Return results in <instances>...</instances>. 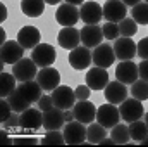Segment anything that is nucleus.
Segmentation results:
<instances>
[{
    "mask_svg": "<svg viewBox=\"0 0 148 147\" xmlns=\"http://www.w3.org/2000/svg\"><path fill=\"white\" fill-rule=\"evenodd\" d=\"M64 139H66V144L69 146H81L84 144L86 140V128H84V123L73 119L69 123L64 125Z\"/></svg>",
    "mask_w": 148,
    "mask_h": 147,
    "instance_id": "nucleus-1",
    "label": "nucleus"
},
{
    "mask_svg": "<svg viewBox=\"0 0 148 147\" xmlns=\"http://www.w3.org/2000/svg\"><path fill=\"white\" fill-rule=\"evenodd\" d=\"M12 74L17 78L19 83L23 81H29V80H35L38 76V66L33 59H26L23 57L21 61H17L14 66H12Z\"/></svg>",
    "mask_w": 148,
    "mask_h": 147,
    "instance_id": "nucleus-2",
    "label": "nucleus"
},
{
    "mask_svg": "<svg viewBox=\"0 0 148 147\" xmlns=\"http://www.w3.org/2000/svg\"><path fill=\"white\" fill-rule=\"evenodd\" d=\"M55 57H57V52L48 43H38L36 47L33 49V52H31V59L36 62L38 68H48V66H52L55 62Z\"/></svg>",
    "mask_w": 148,
    "mask_h": 147,
    "instance_id": "nucleus-3",
    "label": "nucleus"
},
{
    "mask_svg": "<svg viewBox=\"0 0 148 147\" xmlns=\"http://www.w3.org/2000/svg\"><path fill=\"white\" fill-rule=\"evenodd\" d=\"M97 121L100 125H103L107 130L114 128L119 121H121V111L115 104H103L97 109Z\"/></svg>",
    "mask_w": 148,
    "mask_h": 147,
    "instance_id": "nucleus-4",
    "label": "nucleus"
},
{
    "mask_svg": "<svg viewBox=\"0 0 148 147\" xmlns=\"http://www.w3.org/2000/svg\"><path fill=\"white\" fill-rule=\"evenodd\" d=\"M121 118L124 119V121H127V123H133V121H138V119H141L143 118V104H141V101H138V99H126L124 102H121Z\"/></svg>",
    "mask_w": 148,
    "mask_h": 147,
    "instance_id": "nucleus-5",
    "label": "nucleus"
},
{
    "mask_svg": "<svg viewBox=\"0 0 148 147\" xmlns=\"http://www.w3.org/2000/svg\"><path fill=\"white\" fill-rule=\"evenodd\" d=\"M55 19L60 26L64 28H69V26H74L81 17H79V9L77 5H73V3H60L57 12H55Z\"/></svg>",
    "mask_w": 148,
    "mask_h": 147,
    "instance_id": "nucleus-6",
    "label": "nucleus"
},
{
    "mask_svg": "<svg viewBox=\"0 0 148 147\" xmlns=\"http://www.w3.org/2000/svg\"><path fill=\"white\" fill-rule=\"evenodd\" d=\"M52 101H53V106L59 107V109H62V111L73 109V106L76 104L74 90L71 87H62V85H59V87L52 92Z\"/></svg>",
    "mask_w": 148,
    "mask_h": 147,
    "instance_id": "nucleus-7",
    "label": "nucleus"
},
{
    "mask_svg": "<svg viewBox=\"0 0 148 147\" xmlns=\"http://www.w3.org/2000/svg\"><path fill=\"white\" fill-rule=\"evenodd\" d=\"M0 55H2V61L5 62V64H16L17 61H21L23 59V55H24V49H23V45L16 40H7L5 43H2V49H0Z\"/></svg>",
    "mask_w": 148,
    "mask_h": 147,
    "instance_id": "nucleus-8",
    "label": "nucleus"
},
{
    "mask_svg": "<svg viewBox=\"0 0 148 147\" xmlns=\"http://www.w3.org/2000/svg\"><path fill=\"white\" fill-rule=\"evenodd\" d=\"M91 62H93V54L84 45L83 47H76V49H73L69 52V64L73 66L74 69H77V71L90 68Z\"/></svg>",
    "mask_w": 148,
    "mask_h": 147,
    "instance_id": "nucleus-9",
    "label": "nucleus"
},
{
    "mask_svg": "<svg viewBox=\"0 0 148 147\" xmlns=\"http://www.w3.org/2000/svg\"><path fill=\"white\" fill-rule=\"evenodd\" d=\"M79 33H81V43L88 49H93L103 43V31H102V26L98 24H86L84 28L79 30Z\"/></svg>",
    "mask_w": 148,
    "mask_h": 147,
    "instance_id": "nucleus-10",
    "label": "nucleus"
},
{
    "mask_svg": "<svg viewBox=\"0 0 148 147\" xmlns=\"http://www.w3.org/2000/svg\"><path fill=\"white\" fill-rule=\"evenodd\" d=\"M115 52H114V47H110L109 43H100L98 47H95L93 50V64L98 66V68H110L115 61Z\"/></svg>",
    "mask_w": 148,
    "mask_h": 147,
    "instance_id": "nucleus-11",
    "label": "nucleus"
},
{
    "mask_svg": "<svg viewBox=\"0 0 148 147\" xmlns=\"http://www.w3.org/2000/svg\"><path fill=\"white\" fill-rule=\"evenodd\" d=\"M79 17L86 24H98L103 17V7L97 2H84L79 9Z\"/></svg>",
    "mask_w": 148,
    "mask_h": 147,
    "instance_id": "nucleus-12",
    "label": "nucleus"
},
{
    "mask_svg": "<svg viewBox=\"0 0 148 147\" xmlns=\"http://www.w3.org/2000/svg\"><path fill=\"white\" fill-rule=\"evenodd\" d=\"M73 112L74 119H77L84 125H90L97 119V107L90 101H77V104L73 106Z\"/></svg>",
    "mask_w": 148,
    "mask_h": 147,
    "instance_id": "nucleus-13",
    "label": "nucleus"
},
{
    "mask_svg": "<svg viewBox=\"0 0 148 147\" xmlns=\"http://www.w3.org/2000/svg\"><path fill=\"white\" fill-rule=\"evenodd\" d=\"M103 95L107 99V102L110 104H121L127 99V88H126V83H121L119 80L115 81H109L107 87L103 88Z\"/></svg>",
    "mask_w": 148,
    "mask_h": 147,
    "instance_id": "nucleus-14",
    "label": "nucleus"
},
{
    "mask_svg": "<svg viewBox=\"0 0 148 147\" xmlns=\"http://www.w3.org/2000/svg\"><path fill=\"white\" fill-rule=\"evenodd\" d=\"M36 81L40 83V87H41L45 92H53V90L59 87V83H60V73H59L57 69H53L52 66L41 68V69L38 71Z\"/></svg>",
    "mask_w": 148,
    "mask_h": 147,
    "instance_id": "nucleus-15",
    "label": "nucleus"
},
{
    "mask_svg": "<svg viewBox=\"0 0 148 147\" xmlns=\"http://www.w3.org/2000/svg\"><path fill=\"white\" fill-rule=\"evenodd\" d=\"M126 3L122 0H107L103 5V17L110 23H121L126 17Z\"/></svg>",
    "mask_w": 148,
    "mask_h": 147,
    "instance_id": "nucleus-16",
    "label": "nucleus"
},
{
    "mask_svg": "<svg viewBox=\"0 0 148 147\" xmlns=\"http://www.w3.org/2000/svg\"><path fill=\"white\" fill-rule=\"evenodd\" d=\"M19 126L24 130H38L40 126H43V111L33 109V107L23 111L19 116Z\"/></svg>",
    "mask_w": 148,
    "mask_h": 147,
    "instance_id": "nucleus-17",
    "label": "nucleus"
},
{
    "mask_svg": "<svg viewBox=\"0 0 148 147\" xmlns=\"http://www.w3.org/2000/svg\"><path fill=\"white\" fill-rule=\"evenodd\" d=\"M66 125V118H64V111L52 106L50 109L43 111V128L48 130H60Z\"/></svg>",
    "mask_w": 148,
    "mask_h": 147,
    "instance_id": "nucleus-18",
    "label": "nucleus"
},
{
    "mask_svg": "<svg viewBox=\"0 0 148 147\" xmlns=\"http://www.w3.org/2000/svg\"><path fill=\"white\" fill-rule=\"evenodd\" d=\"M114 52L119 61H131L136 55V43L127 37H121L114 43Z\"/></svg>",
    "mask_w": 148,
    "mask_h": 147,
    "instance_id": "nucleus-19",
    "label": "nucleus"
},
{
    "mask_svg": "<svg viewBox=\"0 0 148 147\" xmlns=\"http://www.w3.org/2000/svg\"><path fill=\"white\" fill-rule=\"evenodd\" d=\"M115 78L121 83H134L140 74H138V64H134L133 61H121L119 66L115 68Z\"/></svg>",
    "mask_w": 148,
    "mask_h": 147,
    "instance_id": "nucleus-20",
    "label": "nucleus"
},
{
    "mask_svg": "<svg viewBox=\"0 0 148 147\" xmlns=\"http://www.w3.org/2000/svg\"><path fill=\"white\" fill-rule=\"evenodd\" d=\"M109 83V73L105 68H91L88 73H86V85L91 88V90H103Z\"/></svg>",
    "mask_w": 148,
    "mask_h": 147,
    "instance_id": "nucleus-21",
    "label": "nucleus"
},
{
    "mask_svg": "<svg viewBox=\"0 0 148 147\" xmlns=\"http://www.w3.org/2000/svg\"><path fill=\"white\" fill-rule=\"evenodd\" d=\"M41 40V33L35 26H23L17 33V42L23 45V49H35Z\"/></svg>",
    "mask_w": 148,
    "mask_h": 147,
    "instance_id": "nucleus-22",
    "label": "nucleus"
},
{
    "mask_svg": "<svg viewBox=\"0 0 148 147\" xmlns=\"http://www.w3.org/2000/svg\"><path fill=\"white\" fill-rule=\"evenodd\" d=\"M57 42L62 49H67V50H73L76 47H79V42H81V33L79 30H76L73 26L69 28H62L57 35Z\"/></svg>",
    "mask_w": 148,
    "mask_h": 147,
    "instance_id": "nucleus-23",
    "label": "nucleus"
},
{
    "mask_svg": "<svg viewBox=\"0 0 148 147\" xmlns=\"http://www.w3.org/2000/svg\"><path fill=\"white\" fill-rule=\"evenodd\" d=\"M17 90H21V94L31 102V104H35L40 101V97H41V87H40V83L35 81V80H29V81H23V83H19L17 85Z\"/></svg>",
    "mask_w": 148,
    "mask_h": 147,
    "instance_id": "nucleus-24",
    "label": "nucleus"
},
{
    "mask_svg": "<svg viewBox=\"0 0 148 147\" xmlns=\"http://www.w3.org/2000/svg\"><path fill=\"white\" fill-rule=\"evenodd\" d=\"M21 10L28 17H40L45 10V0H21Z\"/></svg>",
    "mask_w": 148,
    "mask_h": 147,
    "instance_id": "nucleus-25",
    "label": "nucleus"
},
{
    "mask_svg": "<svg viewBox=\"0 0 148 147\" xmlns=\"http://www.w3.org/2000/svg\"><path fill=\"white\" fill-rule=\"evenodd\" d=\"M107 137V128L103 125L97 123H90V126L86 128V140L88 144H100L103 139Z\"/></svg>",
    "mask_w": 148,
    "mask_h": 147,
    "instance_id": "nucleus-26",
    "label": "nucleus"
},
{
    "mask_svg": "<svg viewBox=\"0 0 148 147\" xmlns=\"http://www.w3.org/2000/svg\"><path fill=\"white\" fill-rule=\"evenodd\" d=\"M16 88H17V78L14 74L2 71V74H0V97L7 99Z\"/></svg>",
    "mask_w": 148,
    "mask_h": 147,
    "instance_id": "nucleus-27",
    "label": "nucleus"
},
{
    "mask_svg": "<svg viewBox=\"0 0 148 147\" xmlns=\"http://www.w3.org/2000/svg\"><path fill=\"white\" fill-rule=\"evenodd\" d=\"M7 99H9V102H10L12 109L16 111V112H23V111H26L28 107H31V102H29V101L21 94V90H17V88H16V90L7 97Z\"/></svg>",
    "mask_w": 148,
    "mask_h": 147,
    "instance_id": "nucleus-28",
    "label": "nucleus"
},
{
    "mask_svg": "<svg viewBox=\"0 0 148 147\" xmlns=\"http://www.w3.org/2000/svg\"><path fill=\"white\" fill-rule=\"evenodd\" d=\"M110 137L114 139V142H115L117 146H126V144H129V140H131L129 126H126V125H119V123H117V125L112 128Z\"/></svg>",
    "mask_w": 148,
    "mask_h": 147,
    "instance_id": "nucleus-29",
    "label": "nucleus"
},
{
    "mask_svg": "<svg viewBox=\"0 0 148 147\" xmlns=\"http://www.w3.org/2000/svg\"><path fill=\"white\" fill-rule=\"evenodd\" d=\"M129 135H131V139L134 140V142H141L145 137L148 135V126L145 121H133L131 125H129Z\"/></svg>",
    "mask_w": 148,
    "mask_h": 147,
    "instance_id": "nucleus-30",
    "label": "nucleus"
},
{
    "mask_svg": "<svg viewBox=\"0 0 148 147\" xmlns=\"http://www.w3.org/2000/svg\"><path fill=\"white\" fill-rule=\"evenodd\" d=\"M131 17L138 23V24H148V3L147 2H140L131 9Z\"/></svg>",
    "mask_w": 148,
    "mask_h": 147,
    "instance_id": "nucleus-31",
    "label": "nucleus"
},
{
    "mask_svg": "<svg viewBox=\"0 0 148 147\" xmlns=\"http://www.w3.org/2000/svg\"><path fill=\"white\" fill-rule=\"evenodd\" d=\"M119 33L121 37H134L138 33V23L133 19V17H124L121 23H119Z\"/></svg>",
    "mask_w": 148,
    "mask_h": 147,
    "instance_id": "nucleus-32",
    "label": "nucleus"
},
{
    "mask_svg": "<svg viewBox=\"0 0 148 147\" xmlns=\"http://www.w3.org/2000/svg\"><path fill=\"white\" fill-rule=\"evenodd\" d=\"M131 95L138 101H147L148 99V81L147 80H136L133 85H131Z\"/></svg>",
    "mask_w": 148,
    "mask_h": 147,
    "instance_id": "nucleus-33",
    "label": "nucleus"
},
{
    "mask_svg": "<svg viewBox=\"0 0 148 147\" xmlns=\"http://www.w3.org/2000/svg\"><path fill=\"white\" fill-rule=\"evenodd\" d=\"M64 144H66L64 133H60L59 130H48L41 139V146H64Z\"/></svg>",
    "mask_w": 148,
    "mask_h": 147,
    "instance_id": "nucleus-34",
    "label": "nucleus"
},
{
    "mask_svg": "<svg viewBox=\"0 0 148 147\" xmlns=\"http://www.w3.org/2000/svg\"><path fill=\"white\" fill-rule=\"evenodd\" d=\"M102 31H103V38L105 40H117L119 38V23H110L107 21L103 26H102Z\"/></svg>",
    "mask_w": 148,
    "mask_h": 147,
    "instance_id": "nucleus-35",
    "label": "nucleus"
},
{
    "mask_svg": "<svg viewBox=\"0 0 148 147\" xmlns=\"http://www.w3.org/2000/svg\"><path fill=\"white\" fill-rule=\"evenodd\" d=\"M12 112H14V109H12L9 99H2V102H0V123H3Z\"/></svg>",
    "mask_w": 148,
    "mask_h": 147,
    "instance_id": "nucleus-36",
    "label": "nucleus"
},
{
    "mask_svg": "<svg viewBox=\"0 0 148 147\" xmlns=\"http://www.w3.org/2000/svg\"><path fill=\"white\" fill-rule=\"evenodd\" d=\"M90 94H91V88H90L88 85H79V87H76V88H74L76 101H88Z\"/></svg>",
    "mask_w": 148,
    "mask_h": 147,
    "instance_id": "nucleus-37",
    "label": "nucleus"
},
{
    "mask_svg": "<svg viewBox=\"0 0 148 147\" xmlns=\"http://www.w3.org/2000/svg\"><path fill=\"white\" fill-rule=\"evenodd\" d=\"M136 55L141 59H148V37L141 38L136 45Z\"/></svg>",
    "mask_w": 148,
    "mask_h": 147,
    "instance_id": "nucleus-38",
    "label": "nucleus"
},
{
    "mask_svg": "<svg viewBox=\"0 0 148 147\" xmlns=\"http://www.w3.org/2000/svg\"><path fill=\"white\" fill-rule=\"evenodd\" d=\"M19 116H21V112H16V111H14L7 119L2 123V126H3L5 130H7V128H12V126H19Z\"/></svg>",
    "mask_w": 148,
    "mask_h": 147,
    "instance_id": "nucleus-39",
    "label": "nucleus"
},
{
    "mask_svg": "<svg viewBox=\"0 0 148 147\" xmlns=\"http://www.w3.org/2000/svg\"><path fill=\"white\" fill-rule=\"evenodd\" d=\"M12 144L14 146H35V144H38V140L35 137H16L12 140Z\"/></svg>",
    "mask_w": 148,
    "mask_h": 147,
    "instance_id": "nucleus-40",
    "label": "nucleus"
},
{
    "mask_svg": "<svg viewBox=\"0 0 148 147\" xmlns=\"http://www.w3.org/2000/svg\"><path fill=\"white\" fill-rule=\"evenodd\" d=\"M53 106V101H52V95H41L40 101H38V109L47 111Z\"/></svg>",
    "mask_w": 148,
    "mask_h": 147,
    "instance_id": "nucleus-41",
    "label": "nucleus"
},
{
    "mask_svg": "<svg viewBox=\"0 0 148 147\" xmlns=\"http://www.w3.org/2000/svg\"><path fill=\"white\" fill-rule=\"evenodd\" d=\"M138 74H140L141 80H147L148 81V59H143L138 64Z\"/></svg>",
    "mask_w": 148,
    "mask_h": 147,
    "instance_id": "nucleus-42",
    "label": "nucleus"
},
{
    "mask_svg": "<svg viewBox=\"0 0 148 147\" xmlns=\"http://www.w3.org/2000/svg\"><path fill=\"white\" fill-rule=\"evenodd\" d=\"M5 19H7V7L3 3H0V21L3 23Z\"/></svg>",
    "mask_w": 148,
    "mask_h": 147,
    "instance_id": "nucleus-43",
    "label": "nucleus"
},
{
    "mask_svg": "<svg viewBox=\"0 0 148 147\" xmlns=\"http://www.w3.org/2000/svg\"><path fill=\"white\" fill-rule=\"evenodd\" d=\"M64 118H66V123L73 121V119H74V112H73V109H71V111H69V109L64 111Z\"/></svg>",
    "mask_w": 148,
    "mask_h": 147,
    "instance_id": "nucleus-44",
    "label": "nucleus"
},
{
    "mask_svg": "<svg viewBox=\"0 0 148 147\" xmlns=\"http://www.w3.org/2000/svg\"><path fill=\"white\" fill-rule=\"evenodd\" d=\"M2 144H3V146H9V144H10V140H9V135H7L5 128H3V132H2Z\"/></svg>",
    "mask_w": 148,
    "mask_h": 147,
    "instance_id": "nucleus-45",
    "label": "nucleus"
},
{
    "mask_svg": "<svg viewBox=\"0 0 148 147\" xmlns=\"http://www.w3.org/2000/svg\"><path fill=\"white\" fill-rule=\"evenodd\" d=\"M114 144H115V142H114V139H107V137H105V139H103V140H102V142H100V146H114Z\"/></svg>",
    "mask_w": 148,
    "mask_h": 147,
    "instance_id": "nucleus-46",
    "label": "nucleus"
},
{
    "mask_svg": "<svg viewBox=\"0 0 148 147\" xmlns=\"http://www.w3.org/2000/svg\"><path fill=\"white\" fill-rule=\"evenodd\" d=\"M7 42V33H5V30L2 28L0 30V43H5Z\"/></svg>",
    "mask_w": 148,
    "mask_h": 147,
    "instance_id": "nucleus-47",
    "label": "nucleus"
},
{
    "mask_svg": "<svg viewBox=\"0 0 148 147\" xmlns=\"http://www.w3.org/2000/svg\"><path fill=\"white\" fill-rule=\"evenodd\" d=\"M122 2H124L126 5H129V7H134V5H136V3H140L141 0H122Z\"/></svg>",
    "mask_w": 148,
    "mask_h": 147,
    "instance_id": "nucleus-48",
    "label": "nucleus"
},
{
    "mask_svg": "<svg viewBox=\"0 0 148 147\" xmlns=\"http://www.w3.org/2000/svg\"><path fill=\"white\" fill-rule=\"evenodd\" d=\"M66 2H67V3H73V5H79V3L83 5V3H84V0H66Z\"/></svg>",
    "mask_w": 148,
    "mask_h": 147,
    "instance_id": "nucleus-49",
    "label": "nucleus"
},
{
    "mask_svg": "<svg viewBox=\"0 0 148 147\" xmlns=\"http://www.w3.org/2000/svg\"><path fill=\"white\" fill-rule=\"evenodd\" d=\"M62 0H45V3H50V5H57V3H60Z\"/></svg>",
    "mask_w": 148,
    "mask_h": 147,
    "instance_id": "nucleus-50",
    "label": "nucleus"
},
{
    "mask_svg": "<svg viewBox=\"0 0 148 147\" xmlns=\"http://www.w3.org/2000/svg\"><path fill=\"white\" fill-rule=\"evenodd\" d=\"M140 144H141V146H148V135L143 139V140H141V142H140Z\"/></svg>",
    "mask_w": 148,
    "mask_h": 147,
    "instance_id": "nucleus-51",
    "label": "nucleus"
},
{
    "mask_svg": "<svg viewBox=\"0 0 148 147\" xmlns=\"http://www.w3.org/2000/svg\"><path fill=\"white\" fill-rule=\"evenodd\" d=\"M145 123H147V126H148V112L145 114Z\"/></svg>",
    "mask_w": 148,
    "mask_h": 147,
    "instance_id": "nucleus-52",
    "label": "nucleus"
},
{
    "mask_svg": "<svg viewBox=\"0 0 148 147\" xmlns=\"http://www.w3.org/2000/svg\"><path fill=\"white\" fill-rule=\"evenodd\" d=\"M145 2H147V3H148V0H145Z\"/></svg>",
    "mask_w": 148,
    "mask_h": 147,
    "instance_id": "nucleus-53",
    "label": "nucleus"
}]
</instances>
